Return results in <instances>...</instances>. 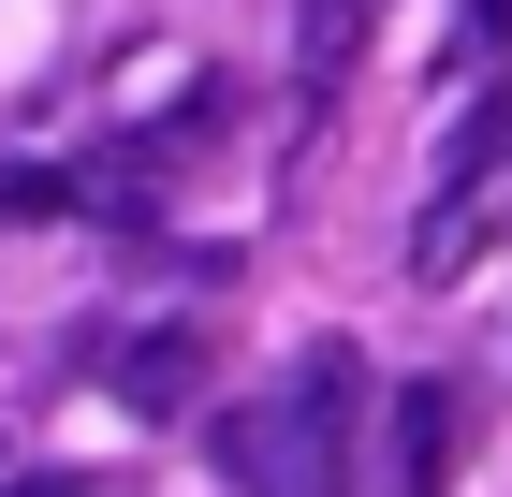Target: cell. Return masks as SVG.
Wrapping results in <instances>:
<instances>
[{
  "label": "cell",
  "instance_id": "cell-7",
  "mask_svg": "<svg viewBox=\"0 0 512 497\" xmlns=\"http://www.w3.org/2000/svg\"><path fill=\"white\" fill-rule=\"evenodd\" d=\"M0 497H103V483H74V468H30V483H0Z\"/></svg>",
  "mask_w": 512,
  "mask_h": 497
},
{
  "label": "cell",
  "instance_id": "cell-2",
  "mask_svg": "<svg viewBox=\"0 0 512 497\" xmlns=\"http://www.w3.org/2000/svg\"><path fill=\"white\" fill-rule=\"evenodd\" d=\"M454 424H469V410H454L439 381L395 395V497H439V483H454Z\"/></svg>",
  "mask_w": 512,
  "mask_h": 497
},
{
  "label": "cell",
  "instance_id": "cell-3",
  "mask_svg": "<svg viewBox=\"0 0 512 497\" xmlns=\"http://www.w3.org/2000/svg\"><path fill=\"white\" fill-rule=\"evenodd\" d=\"M352 59H366V0H293V74L337 88Z\"/></svg>",
  "mask_w": 512,
  "mask_h": 497
},
{
  "label": "cell",
  "instance_id": "cell-1",
  "mask_svg": "<svg viewBox=\"0 0 512 497\" xmlns=\"http://www.w3.org/2000/svg\"><path fill=\"white\" fill-rule=\"evenodd\" d=\"M352 410H366V351L322 337L264 395H235V410L205 424V454H220L235 497H352Z\"/></svg>",
  "mask_w": 512,
  "mask_h": 497
},
{
  "label": "cell",
  "instance_id": "cell-4",
  "mask_svg": "<svg viewBox=\"0 0 512 497\" xmlns=\"http://www.w3.org/2000/svg\"><path fill=\"white\" fill-rule=\"evenodd\" d=\"M498 147H512V103L483 88V103L454 117V147H439V176H425V191H483V161H498Z\"/></svg>",
  "mask_w": 512,
  "mask_h": 497
},
{
  "label": "cell",
  "instance_id": "cell-6",
  "mask_svg": "<svg viewBox=\"0 0 512 497\" xmlns=\"http://www.w3.org/2000/svg\"><path fill=\"white\" fill-rule=\"evenodd\" d=\"M469 249H483V205H425V234H410V264L439 278V264H469Z\"/></svg>",
  "mask_w": 512,
  "mask_h": 497
},
{
  "label": "cell",
  "instance_id": "cell-5",
  "mask_svg": "<svg viewBox=\"0 0 512 497\" xmlns=\"http://www.w3.org/2000/svg\"><path fill=\"white\" fill-rule=\"evenodd\" d=\"M118 395L132 410H191V337H132L118 351Z\"/></svg>",
  "mask_w": 512,
  "mask_h": 497
}]
</instances>
